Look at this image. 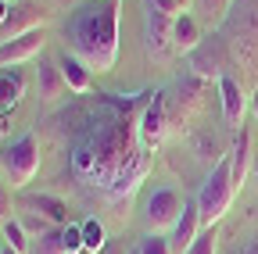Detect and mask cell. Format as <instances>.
Returning <instances> with one entry per match:
<instances>
[{
	"mask_svg": "<svg viewBox=\"0 0 258 254\" xmlns=\"http://www.w3.org/2000/svg\"><path fill=\"white\" fill-rule=\"evenodd\" d=\"M151 165V150L140 143V118L133 104H108L97 111L86 133L72 147V172L79 183L104 190L111 201L129 197Z\"/></svg>",
	"mask_w": 258,
	"mask_h": 254,
	"instance_id": "obj_1",
	"label": "cell"
},
{
	"mask_svg": "<svg viewBox=\"0 0 258 254\" xmlns=\"http://www.w3.org/2000/svg\"><path fill=\"white\" fill-rule=\"evenodd\" d=\"M69 40L90 72H111L118 61V0H93L69 18Z\"/></svg>",
	"mask_w": 258,
	"mask_h": 254,
	"instance_id": "obj_2",
	"label": "cell"
},
{
	"mask_svg": "<svg viewBox=\"0 0 258 254\" xmlns=\"http://www.w3.org/2000/svg\"><path fill=\"white\" fill-rule=\"evenodd\" d=\"M222 33L230 43V54L251 75H258V0H233L222 22Z\"/></svg>",
	"mask_w": 258,
	"mask_h": 254,
	"instance_id": "obj_3",
	"label": "cell"
},
{
	"mask_svg": "<svg viewBox=\"0 0 258 254\" xmlns=\"http://www.w3.org/2000/svg\"><path fill=\"white\" fill-rule=\"evenodd\" d=\"M233 194H237V183H233V157L226 154L222 161L208 172V179L201 183L198 190V208H201V222L205 226H219V222L226 218V211H230L233 204Z\"/></svg>",
	"mask_w": 258,
	"mask_h": 254,
	"instance_id": "obj_4",
	"label": "cell"
},
{
	"mask_svg": "<svg viewBox=\"0 0 258 254\" xmlns=\"http://www.w3.org/2000/svg\"><path fill=\"white\" fill-rule=\"evenodd\" d=\"M4 172L11 179V186H25V183L36 179V172H40V143H36L32 133L18 136L4 150Z\"/></svg>",
	"mask_w": 258,
	"mask_h": 254,
	"instance_id": "obj_5",
	"label": "cell"
},
{
	"mask_svg": "<svg viewBox=\"0 0 258 254\" xmlns=\"http://www.w3.org/2000/svg\"><path fill=\"white\" fill-rule=\"evenodd\" d=\"M230 43L222 36H208L201 40V47L190 54V68L198 79H222L226 75V65H230Z\"/></svg>",
	"mask_w": 258,
	"mask_h": 254,
	"instance_id": "obj_6",
	"label": "cell"
},
{
	"mask_svg": "<svg viewBox=\"0 0 258 254\" xmlns=\"http://www.w3.org/2000/svg\"><path fill=\"white\" fill-rule=\"evenodd\" d=\"M183 215V201L172 186H158L151 190V197H147V208H144V218H147V226L151 233H161V229H172L176 222Z\"/></svg>",
	"mask_w": 258,
	"mask_h": 254,
	"instance_id": "obj_7",
	"label": "cell"
},
{
	"mask_svg": "<svg viewBox=\"0 0 258 254\" xmlns=\"http://www.w3.org/2000/svg\"><path fill=\"white\" fill-rule=\"evenodd\" d=\"M47 22V11L40 4H32V0H18V4H11L4 25H0V47L25 36V33H36V29H43Z\"/></svg>",
	"mask_w": 258,
	"mask_h": 254,
	"instance_id": "obj_8",
	"label": "cell"
},
{
	"mask_svg": "<svg viewBox=\"0 0 258 254\" xmlns=\"http://www.w3.org/2000/svg\"><path fill=\"white\" fill-rule=\"evenodd\" d=\"M169 133V93H154L151 104L140 111V143L154 150Z\"/></svg>",
	"mask_w": 258,
	"mask_h": 254,
	"instance_id": "obj_9",
	"label": "cell"
},
{
	"mask_svg": "<svg viewBox=\"0 0 258 254\" xmlns=\"http://www.w3.org/2000/svg\"><path fill=\"white\" fill-rule=\"evenodd\" d=\"M172 22H176V18L147 8V18H144V43H147V54H151V57H165V54L172 50Z\"/></svg>",
	"mask_w": 258,
	"mask_h": 254,
	"instance_id": "obj_10",
	"label": "cell"
},
{
	"mask_svg": "<svg viewBox=\"0 0 258 254\" xmlns=\"http://www.w3.org/2000/svg\"><path fill=\"white\" fill-rule=\"evenodd\" d=\"M43 43H47L43 29H36V33H25V36H18V40H11V43H4V47H0V68H8V65H22V61L40 57V54H43Z\"/></svg>",
	"mask_w": 258,
	"mask_h": 254,
	"instance_id": "obj_11",
	"label": "cell"
},
{
	"mask_svg": "<svg viewBox=\"0 0 258 254\" xmlns=\"http://www.w3.org/2000/svg\"><path fill=\"white\" fill-rule=\"evenodd\" d=\"M201 226H205V222H201V208H198V201H183V215H179V222H176V226H172V250H186L194 240H198L201 236Z\"/></svg>",
	"mask_w": 258,
	"mask_h": 254,
	"instance_id": "obj_12",
	"label": "cell"
},
{
	"mask_svg": "<svg viewBox=\"0 0 258 254\" xmlns=\"http://www.w3.org/2000/svg\"><path fill=\"white\" fill-rule=\"evenodd\" d=\"M219 101H222V118H226V125L240 129V125H244V108H247V101H244V90H240V82H237L233 75H222V79H219Z\"/></svg>",
	"mask_w": 258,
	"mask_h": 254,
	"instance_id": "obj_13",
	"label": "cell"
},
{
	"mask_svg": "<svg viewBox=\"0 0 258 254\" xmlns=\"http://www.w3.org/2000/svg\"><path fill=\"white\" fill-rule=\"evenodd\" d=\"M36 90H40V97L43 101H57L64 90H69V82H64L61 75V65H57V57H43L36 61Z\"/></svg>",
	"mask_w": 258,
	"mask_h": 254,
	"instance_id": "obj_14",
	"label": "cell"
},
{
	"mask_svg": "<svg viewBox=\"0 0 258 254\" xmlns=\"http://www.w3.org/2000/svg\"><path fill=\"white\" fill-rule=\"evenodd\" d=\"M57 65H61V75H64V82H69V90L72 93H90V86H93V75H90V65L83 57H76V54H57Z\"/></svg>",
	"mask_w": 258,
	"mask_h": 254,
	"instance_id": "obj_15",
	"label": "cell"
},
{
	"mask_svg": "<svg viewBox=\"0 0 258 254\" xmlns=\"http://www.w3.org/2000/svg\"><path fill=\"white\" fill-rule=\"evenodd\" d=\"M198 47H201V22L186 11V15H179V18L172 22V50L194 54Z\"/></svg>",
	"mask_w": 258,
	"mask_h": 254,
	"instance_id": "obj_16",
	"label": "cell"
},
{
	"mask_svg": "<svg viewBox=\"0 0 258 254\" xmlns=\"http://www.w3.org/2000/svg\"><path fill=\"white\" fill-rule=\"evenodd\" d=\"M25 208H32L43 218H50L54 226H64V222H69V204H64L61 197H54V194H25Z\"/></svg>",
	"mask_w": 258,
	"mask_h": 254,
	"instance_id": "obj_17",
	"label": "cell"
},
{
	"mask_svg": "<svg viewBox=\"0 0 258 254\" xmlns=\"http://www.w3.org/2000/svg\"><path fill=\"white\" fill-rule=\"evenodd\" d=\"M230 157H233V183H237V190H240L244 179H247V168H251V136H247L244 125L237 129V140H233V147H230Z\"/></svg>",
	"mask_w": 258,
	"mask_h": 254,
	"instance_id": "obj_18",
	"label": "cell"
},
{
	"mask_svg": "<svg viewBox=\"0 0 258 254\" xmlns=\"http://www.w3.org/2000/svg\"><path fill=\"white\" fill-rule=\"evenodd\" d=\"M22 75L18 72H0V115H8V111H15L18 108V101H22Z\"/></svg>",
	"mask_w": 258,
	"mask_h": 254,
	"instance_id": "obj_19",
	"label": "cell"
},
{
	"mask_svg": "<svg viewBox=\"0 0 258 254\" xmlns=\"http://www.w3.org/2000/svg\"><path fill=\"white\" fill-rule=\"evenodd\" d=\"M29 254H69V247H64V229L54 226L40 236H32L29 240Z\"/></svg>",
	"mask_w": 258,
	"mask_h": 254,
	"instance_id": "obj_20",
	"label": "cell"
},
{
	"mask_svg": "<svg viewBox=\"0 0 258 254\" xmlns=\"http://www.w3.org/2000/svg\"><path fill=\"white\" fill-rule=\"evenodd\" d=\"M194 8L201 11V22H205V25L222 29L226 15H230V8H233V0H194Z\"/></svg>",
	"mask_w": 258,
	"mask_h": 254,
	"instance_id": "obj_21",
	"label": "cell"
},
{
	"mask_svg": "<svg viewBox=\"0 0 258 254\" xmlns=\"http://www.w3.org/2000/svg\"><path fill=\"white\" fill-rule=\"evenodd\" d=\"M83 226V250L86 254H101L104 247H108V240H104V226L97 218H86V222H79Z\"/></svg>",
	"mask_w": 258,
	"mask_h": 254,
	"instance_id": "obj_22",
	"label": "cell"
},
{
	"mask_svg": "<svg viewBox=\"0 0 258 254\" xmlns=\"http://www.w3.org/2000/svg\"><path fill=\"white\" fill-rule=\"evenodd\" d=\"M0 229H4V240H8V247H11V250H18V254H29V240H32V236L25 233V226H22L18 218L4 222Z\"/></svg>",
	"mask_w": 258,
	"mask_h": 254,
	"instance_id": "obj_23",
	"label": "cell"
},
{
	"mask_svg": "<svg viewBox=\"0 0 258 254\" xmlns=\"http://www.w3.org/2000/svg\"><path fill=\"white\" fill-rule=\"evenodd\" d=\"M183 254H219V226H205L201 236L194 240Z\"/></svg>",
	"mask_w": 258,
	"mask_h": 254,
	"instance_id": "obj_24",
	"label": "cell"
},
{
	"mask_svg": "<svg viewBox=\"0 0 258 254\" xmlns=\"http://www.w3.org/2000/svg\"><path fill=\"white\" fill-rule=\"evenodd\" d=\"M140 254H172V240L161 236V233H147L140 243H137Z\"/></svg>",
	"mask_w": 258,
	"mask_h": 254,
	"instance_id": "obj_25",
	"label": "cell"
},
{
	"mask_svg": "<svg viewBox=\"0 0 258 254\" xmlns=\"http://www.w3.org/2000/svg\"><path fill=\"white\" fill-rule=\"evenodd\" d=\"M18 222L25 226V233H29V236H40V233L54 229V222H50V218H43V215H36V211H32V215H22Z\"/></svg>",
	"mask_w": 258,
	"mask_h": 254,
	"instance_id": "obj_26",
	"label": "cell"
},
{
	"mask_svg": "<svg viewBox=\"0 0 258 254\" xmlns=\"http://www.w3.org/2000/svg\"><path fill=\"white\" fill-rule=\"evenodd\" d=\"M64 247L69 254H83V226H64Z\"/></svg>",
	"mask_w": 258,
	"mask_h": 254,
	"instance_id": "obj_27",
	"label": "cell"
},
{
	"mask_svg": "<svg viewBox=\"0 0 258 254\" xmlns=\"http://www.w3.org/2000/svg\"><path fill=\"white\" fill-rule=\"evenodd\" d=\"M144 8H154V11L169 15V18H179V8H176V0H144Z\"/></svg>",
	"mask_w": 258,
	"mask_h": 254,
	"instance_id": "obj_28",
	"label": "cell"
},
{
	"mask_svg": "<svg viewBox=\"0 0 258 254\" xmlns=\"http://www.w3.org/2000/svg\"><path fill=\"white\" fill-rule=\"evenodd\" d=\"M15 215H11V190L0 183V226H4V222H11Z\"/></svg>",
	"mask_w": 258,
	"mask_h": 254,
	"instance_id": "obj_29",
	"label": "cell"
},
{
	"mask_svg": "<svg viewBox=\"0 0 258 254\" xmlns=\"http://www.w3.org/2000/svg\"><path fill=\"white\" fill-rule=\"evenodd\" d=\"M237 254H258V236H251L244 247H237Z\"/></svg>",
	"mask_w": 258,
	"mask_h": 254,
	"instance_id": "obj_30",
	"label": "cell"
},
{
	"mask_svg": "<svg viewBox=\"0 0 258 254\" xmlns=\"http://www.w3.org/2000/svg\"><path fill=\"white\" fill-rule=\"evenodd\" d=\"M176 8H179V15H186V11L194 8V0H176Z\"/></svg>",
	"mask_w": 258,
	"mask_h": 254,
	"instance_id": "obj_31",
	"label": "cell"
},
{
	"mask_svg": "<svg viewBox=\"0 0 258 254\" xmlns=\"http://www.w3.org/2000/svg\"><path fill=\"white\" fill-rule=\"evenodd\" d=\"M251 108H254V118H258V93H254V97H251Z\"/></svg>",
	"mask_w": 258,
	"mask_h": 254,
	"instance_id": "obj_32",
	"label": "cell"
},
{
	"mask_svg": "<svg viewBox=\"0 0 258 254\" xmlns=\"http://www.w3.org/2000/svg\"><path fill=\"white\" fill-rule=\"evenodd\" d=\"M0 254H18V250H11V247H0Z\"/></svg>",
	"mask_w": 258,
	"mask_h": 254,
	"instance_id": "obj_33",
	"label": "cell"
},
{
	"mask_svg": "<svg viewBox=\"0 0 258 254\" xmlns=\"http://www.w3.org/2000/svg\"><path fill=\"white\" fill-rule=\"evenodd\" d=\"M251 168H254V183H258V157H254V165H251Z\"/></svg>",
	"mask_w": 258,
	"mask_h": 254,
	"instance_id": "obj_34",
	"label": "cell"
},
{
	"mask_svg": "<svg viewBox=\"0 0 258 254\" xmlns=\"http://www.w3.org/2000/svg\"><path fill=\"white\" fill-rule=\"evenodd\" d=\"M101 254H115V250H108V247H104V250H101Z\"/></svg>",
	"mask_w": 258,
	"mask_h": 254,
	"instance_id": "obj_35",
	"label": "cell"
},
{
	"mask_svg": "<svg viewBox=\"0 0 258 254\" xmlns=\"http://www.w3.org/2000/svg\"><path fill=\"white\" fill-rule=\"evenodd\" d=\"M0 129H4V115H0Z\"/></svg>",
	"mask_w": 258,
	"mask_h": 254,
	"instance_id": "obj_36",
	"label": "cell"
},
{
	"mask_svg": "<svg viewBox=\"0 0 258 254\" xmlns=\"http://www.w3.org/2000/svg\"><path fill=\"white\" fill-rule=\"evenodd\" d=\"M129 254H140V250H137V247H133V250H129Z\"/></svg>",
	"mask_w": 258,
	"mask_h": 254,
	"instance_id": "obj_37",
	"label": "cell"
},
{
	"mask_svg": "<svg viewBox=\"0 0 258 254\" xmlns=\"http://www.w3.org/2000/svg\"><path fill=\"white\" fill-rule=\"evenodd\" d=\"M4 4H11V0H4Z\"/></svg>",
	"mask_w": 258,
	"mask_h": 254,
	"instance_id": "obj_38",
	"label": "cell"
}]
</instances>
